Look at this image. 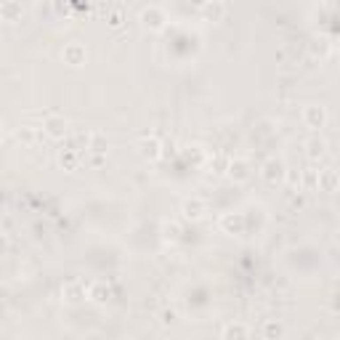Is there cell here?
Segmentation results:
<instances>
[{"mask_svg":"<svg viewBox=\"0 0 340 340\" xmlns=\"http://www.w3.org/2000/svg\"><path fill=\"white\" fill-rule=\"evenodd\" d=\"M22 138L29 143V141L35 138V128H32V125H24V130H19V141H22Z\"/></svg>","mask_w":340,"mask_h":340,"instance_id":"obj_9","label":"cell"},{"mask_svg":"<svg viewBox=\"0 0 340 340\" xmlns=\"http://www.w3.org/2000/svg\"><path fill=\"white\" fill-rule=\"evenodd\" d=\"M143 27H152V29H160L162 27V14L160 11H154V8H152V11H143Z\"/></svg>","mask_w":340,"mask_h":340,"instance_id":"obj_7","label":"cell"},{"mask_svg":"<svg viewBox=\"0 0 340 340\" xmlns=\"http://www.w3.org/2000/svg\"><path fill=\"white\" fill-rule=\"evenodd\" d=\"M303 117L308 122V128H322L324 125V109L322 107H308L303 112Z\"/></svg>","mask_w":340,"mask_h":340,"instance_id":"obj_2","label":"cell"},{"mask_svg":"<svg viewBox=\"0 0 340 340\" xmlns=\"http://www.w3.org/2000/svg\"><path fill=\"white\" fill-rule=\"evenodd\" d=\"M0 14H3L6 22H16V19L22 16V6L19 3H3L0 6Z\"/></svg>","mask_w":340,"mask_h":340,"instance_id":"obj_6","label":"cell"},{"mask_svg":"<svg viewBox=\"0 0 340 340\" xmlns=\"http://www.w3.org/2000/svg\"><path fill=\"white\" fill-rule=\"evenodd\" d=\"M223 335H226V337H229V335H247V329H245V327H226Z\"/></svg>","mask_w":340,"mask_h":340,"instance_id":"obj_10","label":"cell"},{"mask_svg":"<svg viewBox=\"0 0 340 340\" xmlns=\"http://www.w3.org/2000/svg\"><path fill=\"white\" fill-rule=\"evenodd\" d=\"M64 59L69 61L72 67H80L82 61H85V51H82V45H77V43H72L69 48H64Z\"/></svg>","mask_w":340,"mask_h":340,"instance_id":"obj_3","label":"cell"},{"mask_svg":"<svg viewBox=\"0 0 340 340\" xmlns=\"http://www.w3.org/2000/svg\"><path fill=\"white\" fill-rule=\"evenodd\" d=\"M45 133L51 138H61L67 133V120L64 117H59V115H51L48 120H45Z\"/></svg>","mask_w":340,"mask_h":340,"instance_id":"obj_1","label":"cell"},{"mask_svg":"<svg viewBox=\"0 0 340 340\" xmlns=\"http://www.w3.org/2000/svg\"><path fill=\"white\" fill-rule=\"evenodd\" d=\"M138 147H141L143 157H149V160H157L160 157V143H157V138H143Z\"/></svg>","mask_w":340,"mask_h":340,"instance_id":"obj_4","label":"cell"},{"mask_svg":"<svg viewBox=\"0 0 340 340\" xmlns=\"http://www.w3.org/2000/svg\"><path fill=\"white\" fill-rule=\"evenodd\" d=\"M183 215H186V218H191V221H197V218H202V215H205V205H202L200 200L186 202V205H183Z\"/></svg>","mask_w":340,"mask_h":340,"instance_id":"obj_5","label":"cell"},{"mask_svg":"<svg viewBox=\"0 0 340 340\" xmlns=\"http://www.w3.org/2000/svg\"><path fill=\"white\" fill-rule=\"evenodd\" d=\"M229 170H231V178H234V176L239 178V181H242V178H247V165H245V162H231V168H229Z\"/></svg>","mask_w":340,"mask_h":340,"instance_id":"obj_8","label":"cell"}]
</instances>
